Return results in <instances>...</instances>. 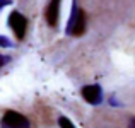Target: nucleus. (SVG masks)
<instances>
[{"label":"nucleus","instance_id":"7ed1b4c3","mask_svg":"<svg viewBox=\"0 0 135 128\" xmlns=\"http://www.w3.org/2000/svg\"><path fill=\"white\" fill-rule=\"evenodd\" d=\"M9 26L12 27V31H14V34L17 36V40H22V38L26 36L27 21H26V17H24L21 12L14 10V12L10 14V16H9Z\"/></svg>","mask_w":135,"mask_h":128},{"label":"nucleus","instance_id":"20e7f679","mask_svg":"<svg viewBox=\"0 0 135 128\" xmlns=\"http://www.w3.org/2000/svg\"><path fill=\"white\" fill-rule=\"evenodd\" d=\"M82 97L86 99L89 104H99L103 101V89L99 87L98 84H92V85H86L82 87Z\"/></svg>","mask_w":135,"mask_h":128},{"label":"nucleus","instance_id":"1a4fd4ad","mask_svg":"<svg viewBox=\"0 0 135 128\" xmlns=\"http://www.w3.org/2000/svg\"><path fill=\"white\" fill-rule=\"evenodd\" d=\"M10 3V0H0V9H2L3 5H9Z\"/></svg>","mask_w":135,"mask_h":128},{"label":"nucleus","instance_id":"0eeeda50","mask_svg":"<svg viewBox=\"0 0 135 128\" xmlns=\"http://www.w3.org/2000/svg\"><path fill=\"white\" fill-rule=\"evenodd\" d=\"M0 46H3V48H10L12 43H10V40H7L5 36H0Z\"/></svg>","mask_w":135,"mask_h":128},{"label":"nucleus","instance_id":"423d86ee","mask_svg":"<svg viewBox=\"0 0 135 128\" xmlns=\"http://www.w3.org/2000/svg\"><path fill=\"white\" fill-rule=\"evenodd\" d=\"M58 125H60V128H75V125L69 118H65V116H60L58 118Z\"/></svg>","mask_w":135,"mask_h":128},{"label":"nucleus","instance_id":"f257e3e1","mask_svg":"<svg viewBox=\"0 0 135 128\" xmlns=\"http://www.w3.org/2000/svg\"><path fill=\"white\" fill-rule=\"evenodd\" d=\"M84 31H86V16H84V12L77 7V2H74L72 14H70L69 24H67V34L80 36Z\"/></svg>","mask_w":135,"mask_h":128},{"label":"nucleus","instance_id":"39448f33","mask_svg":"<svg viewBox=\"0 0 135 128\" xmlns=\"http://www.w3.org/2000/svg\"><path fill=\"white\" fill-rule=\"evenodd\" d=\"M60 2L62 0H50L48 9H46V22L51 27L58 24V16H60Z\"/></svg>","mask_w":135,"mask_h":128},{"label":"nucleus","instance_id":"6e6552de","mask_svg":"<svg viewBox=\"0 0 135 128\" xmlns=\"http://www.w3.org/2000/svg\"><path fill=\"white\" fill-rule=\"evenodd\" d=\"M10 62V56H3V55H0V68H2L5 63H9Z\"/></svg>","mask_w":135,"mask_h":128},{"label":"nucleus","instance_id":"f03ea898","mask_svg":"<svg viewBox=\"0 0 135 128\" xmlns=\"http://www.w3.org/2000/svg\"><path fill=\"white\" fill-rule=\"evenodd\" d=\"M2 128H31V123L24 115L9 109V111L3 113Z\"/></svg>","mask_w":135,"mask_h":128},{"label":"nucleus","instance_id":"9d476101","mask_svg":"<svg viewBox=\"0 0 135 128\" xmlns=\"http://www.w3.org/2000/svg\"><path fill=\"white\" fill-rule=\"evenodd\" d=\"M128 128H135V118H132L128 121Z\"/></svg>","mask_w":135,"mask_h":128}]
</instances>
